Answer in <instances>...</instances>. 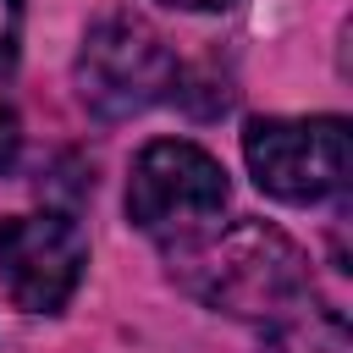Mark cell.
I'll use <instances>...</instances> for the list:
<instances>
[{
    "mask_svg": "<svg viewBox=\"0 0 353 353\" xmlns=\"http://www.w3.org/2000/svg\"><path fill=\"white\" fill-rule=\"evenodd\" d=\"M226 210V171L215 154L182 138H160L132 160L127 176V215L138 232L188 237Z\"/></svg>",
    "mask_w": 353,
    "mask_h": 353,
    "instance_id": "obj_4",
    "label": "cell"
},
{
    "mask_svg": "<svg viewBox=\"0 0 353 353\" xmlns=\"http://www.w3.org/2000/svg\"><path fill=\"white\" fill-rule=\"evenodd\" d=\"M171 88H176V61L143 17H105L88 28L77 50V99L94 116L127 121L160 105Z\"/></svg>",
    "mask_w": 353,
    "mask_h": 353,
    "instance_id": "obj_3",
    "label": "cell"
},
{
    "mask_svg": "<svg viewBox=\"0 0 353 353\" xmlns=\"http://www.w3.org/2000/svg\"><path fill=\"white\" fill-rule=\"evenodd\" d=\"M265 353H353V336H347V320L342 309L320 303L314 292L303 303H292L287 314L265 320Z\"/></svg>",
    "mask_w": 353,
    "mask_h": 353,
    "instance_id": "obj_6",
    "label": "cell"
},
{
    "mask_svg": "<svg viewBox=\"0 0 353 353\" xmlns=\"http://www.w3.org/2000/svg\"><path fill=\"white\" fill-rule=\"evenodd\" d=\"M165 6H182V11H226L232 0H165Z\"/></svg>",
    "mask_w": 353,
    "mask_h": 353,
    "instance_id": "obj_9",
    "label": "cell"
},
{
    "mask_svg": "<svg viewBox=\"0 0 353 353\" xmlns=\"http://www.w3.org/2000/svg\"><path fill=\"white\" fill-rule=\"evenodd\" d=\"M17 44H22V0H0V83L17 72Z\"/></svg>",
    "mask_w": 353,
    "mask_h": 353,
    "instance_id": "obj_7",
    "label": "cell"
},
{
    "mask_svg": "<svg viewBox=\"0 0 353 353\" xmlns=\"http://www.w3.org/2000/svg\"><path fill=\"white\" fill-rule=\"evenodd\" d=\"M243 160L270 199L314 204L347 188L353 138L342 116H259L243 132Z\"/></svg>",
    "mask_w": 353,
    "mask_h": 353,
    "instance_id": "obj_2",
    "label": "cell"
},
{
    "mask_svg": "<svg viewBox=\"0 0 353 353\" xmlns=\"http://www.w3.org/2000/svg\"><path fill=\"white\" fill-rule=\"evenodd\" d=\"M165 265L182 292L237 320H276L309 298V259L265 221H226L171 237Z\"/></svg>",
    "mask_w": 353,
    "mask_h": 353,
    "instance_id": "obj_1",
    "label": "cell"
},
{
    "mask_svg": "<svg viewBox=\"0 0 353 353\" xmlns=\"http://www.w3.org/2000/svg\"><path fill=\"white\" fill-rule=\"evenodd\" d=\"M88 248L66 215H11L0 221V287L28 314H55L83 281Z\"/></svg>",
    "mask_w": 353,
    "mask_h": 353,
    "instance_id": "obj_5",
    "label": "cell"
},
{
    "mask_svg": "<svg viewBox=\"0 0 353 353\" xmlns=\"http://www.w3.org/2000/svg\"><path fill=\"white\" fill-rule=\"evenodd\" d=\"M17 154H22V127H17V116L0 105V176L17 165Z\"/></svg>",
    "mask_w": 353,
    "mask_h": 353,
    "instance_id": "obj_8",
    "label": "cell"
}]
</instances>
